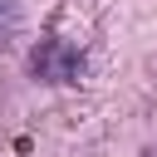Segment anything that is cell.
<instances>
[{
  "instance_id": "cell-2",
  "label": "cell",
  "mask_w": 157,
  "mask_h": 157,
  "mask_svg": "<svg viewBox=\"0 0 157 157\" xmlns=\"http://www.w3.org/2000/svg\"><path fill=\"white\" fill-rule=\"evenodd\" d=\"M25 29V5L20 0H0V44H15Z\"/></svg>"
},
{
  "instance_id": "cell-3",
  "label": "cell",
  "mask_w": 157,
  "mask_h": 157,
  "mask_svg": "<svg viewBox=\"0 0 157 157\" xmlns=\"http://www.w3.org/2000/svg\"><path fill=\"white\" fill-rule=\"evenodd\" d=\"M147 157H157V147H147Z\"/></svg>"
},
{
  "instance_id": "cell-1",
  "label": "cell",
  "mask_w": 157,
  "mask_h": 157,
  "mask_svg": "<svg viewBox=\"0 0 157 157\" xmlns=\"http://www.w3.org/2000/svg\"><path fill=\"white\" fill-rule=\"evenodd\" d=\"M29 74L39 83H78L83 78V49L59 39V34H44L29 54Z\"/></svg>"
}]
</instances>
